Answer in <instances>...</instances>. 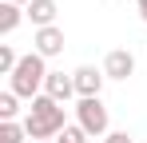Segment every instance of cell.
Wrapping results in <instances>:
<instances>
[{
  "instance_id": "obj_8",
  "label": "cell",
  "mask_w": 147,
  "mask_h": 143,
  "mask_svg": "<svg viewBox=\"0 0 147 143\" xmlns=\"http://www.w3.org/2000/svg\"><path fill=\"white\" fill-rule=\"evenodd\" d=\"M56 12H60L56 0H32V4L24 8V16L36 24V28H52V24H56Z\"/></svg>"
},
{
  "instance_id": "obj_6",
  "label": "cell",
  "mask_w": 147,
  "mask_h": 143,
  "mask_svg": "<svg viewBox=\"0 0 147 143\" xmlns=\"http://www.w3.org/2000/svg\"><path fill=\"white\" fill-rule=\"evenodd\" d=\"M32 52H40L44 60H52V56H60L64 52V28H36V36H32Z\"/></svg>"
},
{
  "instance_id": "obj_14",
  "label": "cell",
  "mask_w": 147,
  "mask_h": 143,
  "mask_svg": "<svg viewBox=\"0 0 147 143\" xmlns=\"http://www.w3.org/2000/svg\"><path fill=\"white\" fill-rule=\"evenodd\" d=\"M135 8H139V20L147 24V0H135Z\"/></svg>"
},
{
  "instance_id": "obj_12",
  "label": "cell",
  "mask_w": 147,
  "mask_h": 143,
  "mask_svg": "<svg viewBox=\"0 0 147 143\" xmlns=\"http://www.w3.org/2000/svg\"><path fill=\"white\" fill-rule=\"evenodd\" d=\"M88 139H92V135H88V131H84L80 123H68V127H64V131L56 135V143H88Z\"/></svg>"
},
{
  "instance_id": "obj_3",
  "label": "cell",
  "mask_w": 147,
  "mask_h": 143,
  "mask_svg": "<svg viewBox=\"0 0 147 143\" xmlns=\"http://www.w3.org/2000/svg\"><path fill=\"white\" fill-rule=\"evenodd\" d=\"M76 123H80V127H84V131H88V135H107V131H111V115H107V107H103V99H80V103H76Z\"/></svg>"
},
{
  "instance_id": "obj_5",
  "label": "cell",
  "mask_w": 147,
  "mask_h": 143,
  "mask_svg": "<svg viewBox=\"0 0 147 143\" xmlns=\"http://www.w3.org/2000/svg\"><path fill=\"white\" fill-rule=\"evenodd\" d=\"M103 76H107V80H131V76H135V56H131L127 48L107 52V56H103Z\"/></svg>"
},
{
  "instance_id": "obj_7",
  "label": "cell",
  "mask_w": 147,
  "mask_h": 143,
  "mask_svg": "<svg viewBox=\"0 0 147 143\" xmlns=\"http://www.w3.org/2000/svg\"><path fill=\"white\" fill-rule=\"evenodd\" d=\"M44 95H52L56 103H68V99L76 95V80L64 76V72H48V80H44Z\"/></svg>"
},
{
  "instance_id": "obj_10",
  "label": "cell",
  "mask_w": 147,
  "mask_h": 143,
  "mask_svg": "<svg viewBox=\"0 0 147 143\" xmlns=\"http://www.w3.org/2000/svg\"><path fill=\"white\" fill-rule=\"evenodd\" d=\"M20 111V95L16 92H0V123H12Z\"/></svg>"
},
{
  "instance_id": "obj_11",
  "label": "cell",
  "mask_w": 147,
  "mask_h": 143,
  "mask_svg": "<svg viewBox=\"0 0 147 143\" xmlns=\"http://www.w3.org/2000/svg\"><path fill=\"white\" fill-rule=\"evenodd\" d=\"M0 143H28V131H24V123H0Z\"/></svg>"
},
{
  "instance_id": "obj_4",
  "label": "cell",
  "mask_w": 147,
  "mask_h": 143,
  "mask_svg": "<svg viewBox=\"0 0 147 143\" xmlns=\"http://www.w3.org/2000/svg\"><path fill=\"white\" fill-rule=\"evenodd\" d=\"M72 80H76V95L80 99H96L99 92H103V68H92V64H80V68L72 72Z\"/></svg>"
},
{
  "instance_id": "obj_16",
  "label": "cell",
  "mask_w": 147,
  "mask_h": 143,
  "mask_svg": "<svg viewBox=\"0 0 147 143\" xmlns=\"http://www.w3.org/2000/svg\"><path fill=\"white\" fill-rule=\"evenodd\" d=\"M44 143H56V139H44Z\"/></svg>"
},
{
  "instance_id": "obj_15",
  "label": "cell",
  "mask_w": 147,
  "mask_h": 143,
  "mask_svg": "<svg viewBox=\"0 0 147 143\" xmlns=\"http://www.w3.org/2000/svg\"><path fill=\"white\" fill-rule=\"evenodd\" d=\"M8 4H20V8H28V4H32V0H8Z\"/></svg>"
},
{
  "instance_id": "obj_1",
  "label": "cell",
  "mask_w": 147,
  "mask_h": 143,
  "mask_svg": "<svg viewBox=\"0 0 147 143\" xmlns=\"http://www.w3.org/2000/svg\"><path fill=\"white\" fill-rule=\"evenodd\" d=\"M64 127H68L64 103H56L52 95H36V99H32V111L24 115V131H28V139H32V143L56 139Z\"/></svg>"
},
{
  "instance_id": "obj_13",
  "label": "cell",
  "mask_w": 147,
  "mask_h": 143,
  "mask_svg": "<svg viewBox=\"0 0 147 143\" xmlns=\"http://www.w3.org/2000/svg\"><path fill=\"white\" fill-rule=\"evenodd\" d=\"M103 143H131V135H127V131H107Z\"/></svg>"
},
{
  "instance_id": "obj_9",
  "label": "cell",
  "mask_w": 147,
  "mask_h": 143,
  "mask_svg": "<svg viewBox=\"0 0 147 143\" xmlns=\"http://www.w3.org/2000/svg\"><path fill=\"white\" fill-rule=\"evenodd\" d=\"M20 20H24V8L20 4H0V36H12L16 28H20Z\"/></svg>"
},
{
  "instance_id": "obj_2",
  "label": "cell",
  "mask_w": 147,
  "mask_h": 143,
  "mask_svg": "<svg viewBox=\"0 0 147 143\" xmlns=\"http://www.w3.org/2000/svg\"><path fill=\"white\" fill-rule=\"evenodd\" d=\"M44 80H48V60L40 52H28L20 56V68L8 76V92H16L20 99H36L44 95Z\"/></svg>"
}]
</instances>
